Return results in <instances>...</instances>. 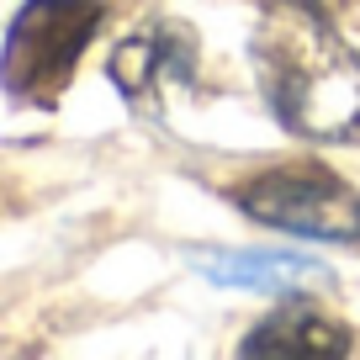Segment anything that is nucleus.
I'll return each instance as SVG.
<instances>
[{
	"label": "nucleus",
	"instance_id": "1",
	"mask_svg": "<svg viewBox=\"0 0 360 360\" xmlns=\"http://www.w3.org/2000/svg\"><path fill=\"white\" fill-rule=\"evenodd\" d=\"M255 75L276 122L313 143L360 138V53L328 22V6L270 0L255 22Z\"/></svg>",
	"mask_w": 360,
	"mask_h": 360
},
{
	"label": "nucleus",
	"instance_id": "2",
	"mask_svg": "<svg viewBox=\"0 0 360 360\" xmlns=\"http://www.w3.org/2000/svg\"><path fill=\"white\" fill-rule=\"evenodd\" d=\"M101 22V0H27L6 27V53H0L6 96L16 106H53L69 90Z\"/></svg>",
	"mask_w": 360,
	"mask_h": 360
},
{
	"label": "nucleus",
	"instance_id": "3",
	"mask_svg": "<svg viewBox=\"0 0 360 360\" xmlns=\"http://www.w3.org/2000/svg\"><path fill=\"white\" fill-rule=\"evenodd\" d=\"M233 202L244 207V217H255L265 228L313 238V244L360 249V191L323 165L259 169L233 191Z\"/></svg>",
	"mask_w": 360,
	"mask_h": 360
},
{
	"label": "nucleus",
	"instance_id": "4",
	"mask_svg": "<svg viewBox=\"0 0 360 360\" xmlns=\"http://www.w3.org/2000/svg\"><path fill=\"white\" fill-rule=\"evenodd\" d=\"M106 75L122 90V101L133 106L138 117H165V101L175 90H191L196 79V32L186 22H143L112 48L106 58Z\"/></svg>",
	"mask_w": 360,
	"mask_h": 360
},
{
	"label": "nucleus",
	"instance_id": "5",
	"mask_svg": "<svg viewBox=\"0 0 360 360\" xmlns=\"http://www.w3.org/2000/svg\"><path fill=\"white\" fill-rule=\"evenodd\" d=\"M212 286H244V292H276V297H302L313 286H334V270L313 255L297 249H233V255H196Z\"/></svg>",
	"mask_w": 360,
	"mask_h": 360
},
{
	"label": "nucleus",
	"instance_id": "6",
	"mask_svg": "<svg viewBox=\"0 0 360 360\" xmlns=\"http://www.w3.org/2000/svg\"><path fill=\"white\" fill-rule=\"evenodd\" d=\"M355 349V334H349L339 318L318 313L313 302H286L270 318H259L244 334L238 355H281V360H339Z\"/></svg>",
	"mask_w": 360,
	"mask_h": 360
},
{
	"label": "nucleus",
	"instance_id": "7",
	"mask_svg": "<svg viewBox=\"0 0 360 360\" xmlns=\"http://www.w3.org/2000/svg\"><path fill=\"white\" fill-rule=\"evenodd\" d=\"M313 6H334V0H313Z\"/></svg>",
	"mask_w": 360,
	"mask_h": 360
}]
</instances>
